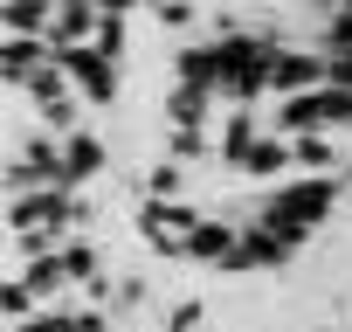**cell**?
<instances>
[{
	"label": "cell",
	"instance_id": "30bf717a",
	"mask_svg": "<svg viewBox=\"0 0 352 332\" xmlns=\"http://www.w3.org/2000/svg\"><path fill=\"white\" fill-rule=\"evenodd\" d=\"M208 104H214V90L180 83V90H173V125H180V132H201V125H208Z\"/></svg>",
	"mask_w": 352,
	"mask_h": 332
},
{
	"label": "cell",
	"instance_id": "ac0fdd59",
	"mask_svg": "<svg viewBox=\"0 0 352 332\" xmlns=\"http://www.w3.org/2000/svg\"><path fill=\"white\" fill-rule=\"evenodd\" d=\"M166 28H194V0H173V8H159Z\"/></svg>",
	"mask_w": 352,
	"mask_h": 332
},
{
	"label": "cell",
	"instance_id": "ffe728a7",
	"mask_svg": "<svg viewBox=\"0 0 352 332\" xmlns=\"http://www.w3.org/2000/svg\"><path fill=\"white\" fill-rule=\"evenodd\" d=\"M131 304H145V284H138V277H124V284H118V311H131Z\"/></svg>",
	"mask_w": 352,
	"mask_h": 332
},
{
	"label": "cell",
	"instance_id": "44dd1931",
	"mask_svg": "<svg viewBox=\"0 0 352 332\" xmlns=\"http://www.w3.org/2000/svg\"><path fill=\"white\" fill-rule=\"evenodd\" d=\"M331 83H338V90H352V56H331Z\"/></svg>",
	"mask_w": 352,
	"mask_h": 332
},
{
	"label": "cell",
	"instance_id": "d4e9b609",
	"mask_svg": "<svg viewBox=\"0 0 352 332\" xmlns=\"http://www.w3.org/2000/svg\"><path fill=\"white\" fill-rule=\"evenodd\" d=\"M345 180H352V166H345Z\"/></svg>",
	"mask_w": 352,
	"mask_h": 332
},
{
	"label": "cell",
	"instance_id": "7402d4cb",
	"mask_svg": "<svg viewBox=\"0 0 352 332\" xmlns=\"http://www.w3.org/2000/svg\"><path fill=\"white\" fill-rule=\"evenodd\" d=\"M318 8H324V14H338V8H345V0H318Z\"/></svg>",
	"mask_w": 352,
	"mask_h": 332
},
{
	"label": "cell",
	"instance_id": "9c48e42d",
	"mask_svg": "<svg viewBox=\"0 0 352 332\" xmlns=\"http://www.w3.org/2000/svg\"><path fill=\"white\" fill-rule=\"evenodd\" d=\"M21 284H28L35 298H63V284H76V277H69V256L49 249V256H35V263L21 270Z\"/></svg>",
	"mask_w": 352,
	"mask_h": 332
},
{
	"label": "cell",
	"instance_id": "ba28073f",
	"mask_svg": "<svg viewBox=\"0 0 352 332\" xmlns=\"http://www.w3.org/2000/svg\"><path fill=\"white\" fill-rule=\"evenodd\" d=\"M63 159H69V194H76L83 180H97V174H104V145H97V132H69V138H63Z\"/></svg>",
	"mask_w": 352,
	"mask_h": 332
},
{
	"label": "cell",
	"instance_id": "603a6c76",
	"mask_svg": "<svg viewBox=\"0 0 352 332\" xmlns=\"http://www.w3.org/2000/svg\"><path fill=\"white\" fill-rule=\"evenodd\" d=\"M152 8H173V0H152Z\"/></svg>",
	"mask_w": 352,
	"mask_h": 332
},
{
	"label": "cell",
	"instance_id": "8fae6325",
	"mask_svg": "<svg viewBox=\"0 0 352 332\" xmlns=\"http://www.w3.org/2000/svg\"><path fill=\"white\" fill-rule=\"evenodd\" d=\"M249 145H256V111H228V132H221L228 166H242V159H249Z\"/></svg>",
	"mask_w": 352,
	"mask_h": 332
},
{
	"label": "cell",
	"instance_id": "2e32d148",
	"mask_svg": "<svg viewBox=\"0 0 352 332\" xmlns=\"http://www.w3.org/2000/svg\"><path fill=\"white\" fill-rule=\"evenodd\" d=\"M0 304H8V318H14V325H28V304H35V291H28V284L14 277V284H8V298H0Z\"/></svg>",
	"mask_w": 352,
	"mask_h": 332
},
{
	"label": "cell",
	"instance_id": "4fadbf2b",
	"mask_svg": "<svg viewBox=\"0 0 352 332\" xmlns=\"http://www.w3.org/2000/svg\"><path fill=\"white\" fill-rule=\"evenodd\" d=\"M180 180H187V174H180V159H159L152 174H145V194H152V201H173V194H180Z\"/></svg>",
	"mask_w": 352,
	"mask_h": 332
},
{
	"label": "cell",
	"instance_id": "cb8c5ba5",
	"mask_svg": "<svg viewBox=\"0 0 352 332\" xmlns=\"http://www.w3.org/2000/svg\"><path fill=\"white\" fill-rule=\"evenodd\" d=\"M324 332H345V325H324Z\"/></svg>",
	"mask_w": 352,
	"mask_h": 332
},
{
	"label": "cell",
	"instance_id": "277c9868",
	"mask_svg": "<svg viewBox=\"0 0 352 332\" xmlns=\"http://www.w3.org/2000/svg\"><path fill=\"white\" fill-rule=\"evenodd\" d=\"M290 256H297V242H283L276 229L249 222L242 242H235V256H228V270H276V263H290Z\"/></svg>",
	"mask_w": 352,
	"mask_h": 332
},
{
	"label": "cell",
	"instance_id": "6da1fadb",
	"mask_svg": "<svg viewBox=\"0 0 352 332\" xmlns=\"http://www.w3.org/2000/svg\"><path fill=\"white\" fill-rule=\"evenodd\" d=\"M338 187H345V180H276V187L256 201V222H263V229H276L283 242H297V249H304V236H311V229L338 208Z\"/></svg>",
	"mask_w": 352,
	"mask_h": 332
},
{
	"label": "cell",
	"instance_id": "3957f363",
	"mask_svg": "<svg viewBox=\"0 0 352 332\" xmlns=\"http://www.w3.org/2000/svg\"><path fill=\"white\" fill-rule=\"evenodd\" d=\"M56 56H63V70H69V83H76L83 104H111L118 97V63L111 56H97L90 42L83 49H56Z\"/></svg>",
	"mask_w": 352,
	"mask_h": 332
},
{
	"label": "cell",
	"instance_id": "7a4b0ae2",
	"mask_svg": "<svg viewBox=\"0 0 352 332\" xmlns=\"http://www.w3.org/2000/svg\"><path fill=\"white\" fill-rule=\"evenodd\" d=\"M324 83H331V56L324 49H276V63H270V90L276 97H311Z\"/></svg>",
	"mask_w": 352,
	"mask_h": 332
},
{
	"label": "cell",
	"instance_id": "52a82bcc",
	"mask_svg": "<svg viewBox=\"0 0 352 332\" xmlns=\"http://www.w3.org/2000/svg\"><path fill=\"white\" fill-rule=\"evenodd\" d=\"M235 242H242V229H228V222H201V229L187 236V256H194V263H221V270H228Z\"/></svg>",
	"mask_w": 352,
	"mask_h": 332
},
{
	"label": "cell",
	"instance_id": "5bb4252c",
	"mask_svg": "<svg viewBox=\"0 0 352 332\" xmlns=\"http://www.w3.org/2000/svg\"><path fill=\"white\" fill-rule=\"evenodd\" d=\"M90 49L118 63V56H124V14H104V21H97V35H90Z\"/></svg>",
	"mask_w": 352,
	"mask_h": 332
},
{
	"label": "cell",
	"instance_id": "9a60e30c",
	"mask_svg": "<svg viewBox=\"0 0 352 332\" xmlns=\"http://www.w3.org/2000/svg\"><path fill=\"white\" fill-rule=\"evenodd\" d=\"M324 56H352V14H324Z\"/></svg>",
	"mask_w": 352,
	"mask_h": 332
},
{
	"label": "cell",
	"instance_id": "7c38bea8",
	"mask_svg": "<svg viewBox=\"0 0 352 332\" xmlns=\"http://www.w3.org/2000/svg\"><path fill=\"white\" fill-rule=\"evenodd\" d=\"M290 145H297V166H311V174H331V166H338V152H331L324 132H304V138H290Z\"/></svg>",
	"mask_w": 352,
	"mask_h": 332
},
{
	"label": "cell",
	"instance_id": "d6986e66",
	"mask_svg": "<svg viewBox=\"0 0 352 332\" xmlns=\"http://www.w3.org/2000/svg\"><path fill=\"white\" fill-rule=\"evenodd\" d=\"M201 325V298H187V304H173V332H194Z\"/></svg>",
	"mask_w": 352,
	"mask_h": 332
},
{
	"label": "cell",
	"instance_id": "e0dca14e",
	"mask_svg": "<svg viewBox=\"0 0 352 332\" xmlns=\"http://www.w3.org/2000/svg\"><path fill=\"white\" fill-rule=\"evenodd\" d=\"M208 152V132H173V159H201Z\"/></svg>",
	"mask_w": 352,
	"mask_h": 332
},
{
	"label": "cell",
	"instance_id": "8992f818",
	"mask_svg": "<svg viewBox=\"0 0 352 332\" xmlns=\"http://www.w3.org/2000/svg\"><path fill=\"white\" fill-rule=\"evenodd\" d=\"M283 166H297V145H290L283 132H270V138H256V145H249V159H242V174H249V180H276Z\"/></svg>",
	"mask_w": 352,
	"mask_h": 332
},
{
	"label": "cell",
	"instance_id": "5b68a950",
	"mask_svg": "<svg viewBox=\"0 0 352 332\" xmlns=\"http://www.w3.org/2000/svg\"><path fill=\"white\" fill-rule=\"evenodd\" d=\"M56 14H63V0H8V35H21V42H49Z\"/></svg>",
	"mask_w": 352,
	"mask_h": 332
}]
</instances>
